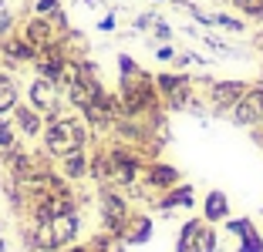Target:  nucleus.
Instances as JSON below:
<instances>
[{"mask_svg": "<svg viewBox=\"0 0 263 252\" xmlns=\"http://www.w3.org/2000/svg\"><path fill=\"white\" fill-rule=\"evenodd\" d=\"M24 37L31 40V44L37 47V51H41V47H51V44H54V31H51V17H41V14H37L31 24H27V31H24Z\"/></svg>", "mask_w": 263, "mask_h": 252, "instance_id": "nucleus-10", "label": "nucleus"}, {"mask_svg": "<svg viewBox=\"0 0 263 252\" xmlns=\"http://www.w3.org/2000/svg\"><path fill=\"white\" fill-rule=\"evenodd\" d=\"M47 225H51V232H54L58 245H68L71 239L78 236V225H81V219H78V212H74V208H68V212H58L54 219L47 222Z\"/></svg>", "mask_w": 263, "mask_h": 252, "instance_id": "nucleus-9", "label": "nucleus"}, {"mask_svg": "<svg viewBox=\"0 0 263 252\" xmlns=\"http://www.w3.org/2000/svg\"><path fill=\"white\" fill-rule=\"evenodd\" d=\"M202 229V222L199 219H189L186 225H182V232H179V252H186L189 249V242H193V236Z\"/></svg>", "mask_w": 263, "mask_h": 252, "instance_id": "nucleus-19", "label": "nucleus"}, {"mask_svg": "<svg viewBox=\"0 0 263 252\" xmlns=\"http://www.w3.org/2000/svg\"><path fill=\"white\" fill-rule=\"evenodd\" d=\"M98 27H101V31H115V17H101V24H98Z\"/></svg>", "mask_w": 263, "mask_h": 252, "instance_id": "nucleus-27", "label": "nucleus"}, {"mask_svg": "<svg viewBox=\"0 0 263 252\" xmlns=\"http://www.w3.org/2000/svg\"><path fill=\"white\" fill-rule=\"evenodd\" d=\"M176 205H193V188H189V185H172V192L169 195H162V199H159V208H165V212H169V208H176Z\"/></svg>", "mask_w": 263, "mask_h": 252, "instance_id": "nucleus-16", "label": "nucleus"}, {"mask_svg": "<svg viewBox=\"0 0 263 252\" xmlns=\"http://www.w3.org/2000/svg\"><path fill=\"white\" fill-rule=\"evenodd\" d=\"M14 124H17V131H21L24 138H37V135H44V118H41V111L37 108H24V104H17L14 108Z\"/></svg>", "mask_w": 263, "mask_h": 252, "instance_id": "nucleus-8", "label": "nucleus"}, {"mask_svg": "<svg viewBox=\"0 0 263 252\" xmlns=\"http://www.w3.org/2000/svg\"><path fill=\"white\" fill-rule=\"evenodd\" d=\"M169 4H186V0H169Z\"/></svg>", "mask_w": 263, "mask_h": 252, "instance_id": "nucleus-28", "label": "nucleus"}, {"mask_svg": "<svg viewBox=\"0 0 263 252\" xmlns=\"http://www.w3.org/2000/svg\"><path fill=\"white\" fill-rule=\"evenodd\" d=\"M213 24H219V27H226V31H233V34L243 31V20H236V17H230V14H213Z\"/></svg>", "mask_w": 263, "mask_h": 252, "instance_id": "nucleus-22", "label": "nucleus"}, {"mask_svg": "<svg viewBox=\"0 0 263 252\" xmlns=\"http://www.w3.org/2000/svg\"><path fill=\"white\" fill-rule=\"evenodd\" d=\"M213 249H216V232L213 229H199L193 236V242H189L186 252H213Z\"/></svg>", "mask_w": 263, "mask_h": 252, "instance_id": "nucleus-17", "label": "nucleus"}, {"mask_svg": "<svg viewBox=\"0 0 263 252\" xmlns=\"http://www.w3.org/2000/svg\"><path fill=\"white\" fill-rule=\"evenodd\" d=\"M155 81V91H162L165 101H169V108H186L189 104V91H193V84H189L186 74H159L152 77Z\"/></svg>", "mask_w": 263, "mask_h": 252, "instance_id": "nucleus-4", "label": "nucleus"}, {"mask_svg": "<svg viewBox=\"0 0 263 252\" xmlns=\"http://www.w3.org/2000/svg\"><path fill=\"white\" fill-rule=\"evenodd\" d=\"M148 185L152 188H172V185H179V172L172 165L155 161V165H148Z\"/></svg>", "mask_w": 263, "mask_h": 252, "instance_id": "nucleus-12", "label": "nucleus"}, {"mask_svg": "<svg viewBox=\"0 0 263 252\" xmlns=\"http://www.w3.org/2000/svg\"><path fill=\"white\" fill-rule=\"evenodd\" d=\"M155 34H159V40H169V24H165V20H155Z\"/></svg>", "mask_w": 263, "mask_h": 252, "instance_id": "nucleus-25", "label": "nucleus"}, {"mask_svg": "<svg viewBox=\"0 0 263 252\" xmlns=\"http://www.w3.org/2000/svg\"><path fill=\"white\" fill-rule=\"evenodd\" d=\"M128 205H125L122 195L115 192H101V222H105V229L108 232H122L128 225Z\"/></svg>", "mask_w": 263, "mask_h": 252, "instance_id": "nucleus-6", "label": "nucleus"}, {"mask_svg": "<svg viewBox=\"0 0 263 252\" xmlns=\"http://www.w3.org/2000/svg\"><path fill=\"white\" fill-rule=\"evenodd\" d=\"M34 10H37L41 17H54L58 10H61V0H37V4H34Z\"/></svg>", "mask_w": 263, "mask_h": 252, "instance_id": "nucleus-23", "label": "nucleus"}, {"mask_svg": "<svg viewBox=\"0 0 263 252\" xmlns=\"http://www.w3.org/2000/svg\"><path fill=\"white\" fill-rule=\"evenodd\" d=\"M14 108H17V84L10 74L0 71V118L7 115V111H14Z\"/></svg>", "mask_w": 263, "mask_h": 252, "instance_id": "nucleus-15", "label": "nucleus"}, {"mask_svg": "<svg viewBox=\"0 0 263 252\" xmlns=\"http://www.w3.org/2000/svg\"><path fill=\"white\" fill-rule=\"evenodd\" d=\"M118 104H122V115H128V118H139V115H145V111H152L155 108V81L145 77L142 71L122 77Z\"/></svg>", "mask_w": 263, "mask_h": 252, "instance_id": "nucleus-2", "label": "nucleus"}, {"mask_svg": "<svg viewBox=\"0 0 263 252\" xmlns=\"http://www.w3.org/2000/svg\"><path fill=\"white\" fill-rule=\"evenodd\" d=\"M4 54H10L14 61H37V47H34V44H31L27 37L4 40Z\"/></svg>", "mask_w": 263, "mask_h": 252, "instance_id": "nucleus-13", "label": "nucleus"}, {"mask_svg": "<svg viewBox=\"0 0 263 252\" xmlns=\"http://www.w3.org/2000/svg\"><path fill=\"white\" fill-rule=\"evenodd\" d=\"M118 68H122V77H128V74H139V64L132 61L128 54H122V57H118Z\"/></svg>", "mask_w": 263, "mask_h": 252, "instance_id": "nucleus-24", "label": "nucleus"}, {"mask_svg": "<svg viewBox=\"0 0 263 252\" xmlns=\"http://www.w3.org/2000/svg\"><path fill=\"white\" fill-rule=\"evenodd\" d=\"M85 141H88V128L78 118H51V124L44 128V148L54 158H64L78 148H85Z\"/></svg>", "mask_w": 263, "mask_h": 252, "instance_id": "nucleus-1", "label": "nucleus"}, {"mask_svg": "<svg viewBox=\"0 0 263 252\" xmlns=\"http://www.w3.org/2000/svg\"><path fill=\"white\" fill-rule=\"evenodd\" d=\"M230 118L233 124H243V128L263 121V84L260 88H247V94L230 108Z\"/></svg>", "mask_w": 263, "mask_h": 252, "instance_id": "nucleus-3", "label": "nucleus"}, {"mask_svg": "<svg viewBox=\"0 0 263 252\" xmlns=\"http://www.w3.org/2000/svg\"><path fill=\"white\" fill-rule=\"evenodd\" d=\"M64 165H61V172L68 178H85L88 172H91V161H88V155H85V148H78V152H71V155H64Z\"/></svg>", "mask_w": 263, "mask_h": 252, "instance_id": "nucleus-11", "label": "nucleus"}, {"mask_svg": "<svg viewBox=\"0 0 263 252\" xmlns=\"http://www.w3.org/2000/svg\"><path fill=\"white\" fill-rule=\"evenodd\" d=\"M155 57H159V61H172V57H176V51H172L169 44H162V47H159V54H155Z\"/></svg>", "mask_w": 263, "mask_h": 252, "instance_id": "nucleus-26", "label": "nucleus"}, {"mask_svg": "<svg viewBox=\"0 0 263 252\" xmlns=\"http://www.w3.org/2000/svg\"><path fill=\"white\" fill-rule=\"evenodd\" d=\"M148 232H152V222H148L145 215H135V219H128V239H132V242H145Z\"/></svg>", "mask_w": 263, "mask_h": 252, "instance_id": "nucleus-18", "label": "nucleus"}, {"mask_svg": "<svg viewBox=\"0 0 263 252\" xmlns=\"http://www.w3.org/2000/svg\"><path fill=\"white\" fill-rule=\"evenodd\" d=\"M226 215H230V202H226L223 192L213 188V192L206 195V219H209V222H223Z\"/></svg>", "mask_w": 263, "mask_h": 252, "instance_id": "nucleus-14", "label": "nucleus"}, {"mask_svg": "<svg viewBox=\"0 0 263 252\" xmlns=\"http://www.w3.org/2000/svg\"><path fill=\"white\" fill-rule=\"evenodd\" d=\"M243 94H247V84L243 81H213L209 84V104L219 108V111H230Z\"/></svg>", "mask_w": 263, "mask_h": 252, "instance_id": "nucleus-7", "label": "nucleus"}, {"mask_svg": "<svg viewBox=\"0 0 263 252\" xmlns=\"http://www.w3.org/2000/svg\"><path fill=\"white\" fill-rule=\"evenodd\" d=\"M17 145V135H14V124H7L0 118V152H10Z\"/></svg>", "mask_w": 263, "mask_h": 252, "instance_id": "nucleus-21", "label": "nucleus"}, {"mask_svg": "<svg viewBox=\"0 0 263 252\" xmlns=\"http://www.w3.org/2000/svg\"><path fill=\"white\" fill-rule=\"evenodd\" d=\"M236 10H243L247 17H263V0H230Z\"/></svg>", "mask_w": 263, "mask_h": 252, "instance_id": "nucleus-20", "label": "nucleus"}, {"mask_svg": "<svg viewBox=\"0 0 263 252\" xmlns=\"http://www.w3.org/2000/svg\"><path fill=\"white\" fill-rule=\"evenodd\" d=\"M27 98H31V108H37L41 115L58 118V84L47 81V77H37L27 88Z\"/></svg>", "mask_w": 263, "mask_h": 252, "instance_id": "nucleus-5", "label": "nucleus"}]
</instances>
